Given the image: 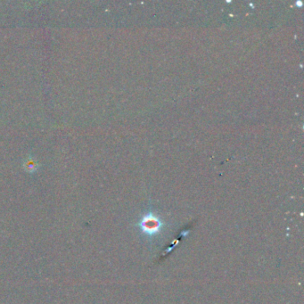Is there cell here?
<instances>
[{
  "label": "cell",
  "instance_id": "obj_1",
  "mask_svg": "<svg viewBox=\"0 0 304 304\" xmlns=\"http://www.w3.org/2000/svg\"><path fill=\"white\" fill-rule=\"evenodd\" d=\"M163 220L152 213L145 215L138 223V227L142 232L148 236H153L160 233L163 230Z\"/></svg>",
  "mask_w": 304,
  "mask_h": 304
}]
</instances>
